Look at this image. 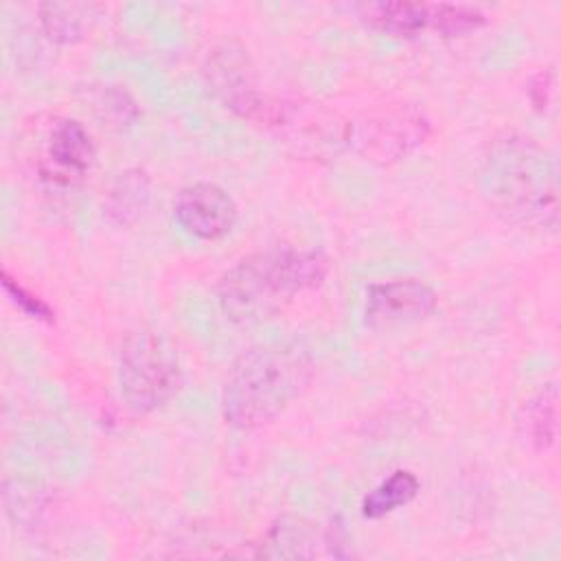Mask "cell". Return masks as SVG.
I'll list each match as a JSON object with an SVG mask.
<instances>
[{
	"mask_svg": "<svg viewBox=\"0 0 561 561\" xmlns=\"http://www.w3.org/2000/svg\"><path fill=\"white\" fill-rule=\"evenodd\" d=\"M329 272L322 252L296 245H270L237 261L217 283V302L234 324H261L276 318L302 291L318 287Z\"/></svg>",
	"mask_w": 561,
	"mask_h": 561,
	"instance_id": "cell-1",
	"label": "cell"
},
{
	"mask_svg": "<svg viewBox=\"0 0 561 561\" xmlns=\"http://www.w3.org/2000/svg\"><path fill=\"white\" fill-rule=\"evenodd\" d=\"M313 375V359L298 342H261L243 351L230 366L221 410L226 423L254 430L274 421Z\"/></svg>",
	"mask_w": 561,
	"mask_h": 561,
	"instance_id": "cell-2",
	"label": "cell"
},
{
	"mask_svg": "<svg viewBox=\"0 0 561 561\" xmlns=\"http://www.w3.org/2000/svg\"><path fill=\"white\" fill-rule=\"evenodd\" d=\"M480 191L493 213L515 226L557 228V162L530 138H504L489 149L480 169Z\"/></svg>",
	"mask_w": 561,
	"mask_h": 561,
	"instance_id": "cell-3",
	"label": "cell"
},
{
	"mask_svg": "<svg viewBox=\"0 0 561 561\" xmlns=\"http://www.w3.org/2000/svg\"><path fill=\"white\" fill-rule=\"evenodd\" d=\"M118 386L134 412H151L169 403L182 388V366L173 344L151 329L129 333L118 353Z\"/></svg>",
	"mask_w": 561,
	"mask_h": 561,
	"instance_id": "cell-4",
	"label": "cell"
},
{
	"mask_svg": "<svg viewBox=\"0 0 561 561\" xmlns=\"http://www.w3.org/2000/svg\"><path fill=\"white\" fill-rule=\"evenodd\" d=\"M430 136V121L416 110H401L346 125V145L373 162H394Z\"/></svg>",
	"mask_w": 561,
	"mask_h": 561,
	"instance_id": "cell-5",
	"label": "cell"
},
{
	"mask_svg": "<svg viewBox=\"0 0 561 561\" xmlns=\"http://www.w3.org/2000/svg\"><path fill=\"white\" fill-rule=\"evenodd\" d=\"M237 204L232 195L213 184L195 182L178 193L173 204V219L193 239L219 241L237 224Z\"/></svg>",
	"mask_w": 561,
	"mask_h": 561,
	"instance_id": "cell-6",
	"label": "cell"
},
{
	"mask_svg": "<svg viewBox=\"0 0 561 561\" xmlns=\"http://www.w3.org/2000/svg\"><path fill=\"white\" fill-rule=\"evenodd\" d=\"M436 294L419 278H397L375 283L366 291V322L373 329H390L416 322L432 313Z\"/></svg>",
	"mask_w": 561,
	"mask_h": 561,
	"instance_id": "cell-7",
	"label": "cell"
},
{
	"mask_svg": "<svg viewBox=\"0 0 561 561\" xmlns=\"http://www.w3.org/2000/svg\"><path fill=\"white\" fill-rule=\"evenodd\" d=\"M96 149L88 129L72 118L55 123L44 160L39 162V173L46 182L57 186H72L79 182L94 164Z\"/></svg>",
	"mask_w": 561,
	"mask_h": 561,
	"instance_id": "cell-8",
	"label": "cell"
},
{
	"mask_svg": "<svg viewBox=\"0 0 561 561\" xmlns=\"http://www.w3.org/2000/svg\"><path fill=\"white\" fill-rule=\"evenodd\" d=\"M357 9L368 26L388 35L414 37L430 28V4L425 2H368Z\"/></svg>",
	"mask_w": 561,
	"mask_h": 561,
	"instance_id": "cell-9",
	"label": "cell"
},
{
	"mask_svg": "<svg viewBox=\"0 0 561 561\" xmlns=\"http://www.w3.org/2000/svg\"><path fill=\"white\" fill-rule=\"evenodd\" d=\"M149 178L140 169H127L112 184L105 199V215L116 226L134 224L149 204Z\"/></svg>",
	"mask_w": 561,
	"mask_h": 561,
	"instance_id": "cell-10",
	"label": "cell"
},
{
	"mask_svg": "<svg viewBox=\"0 0 561 561\" xmlns=\"http://www.w3.org/2000/svg\"><path fill=\"white\" fill-rule=\"evenodd\" d=\"M559 392L554 383L543 386L524 408V436L537 451H548L557 443Z\"/></svg>",
	"mask_w": 561,
	"mask_h": 561,
	"instance_id": "cell-11",
	"label": "cell"
},
{
	"mask_svg": "<svg viewBox=\"0 0 561 561\" xmlns=\"http://www.w3.org/2000/svg\"><path fill=\"white\" fill-rule=\"evenodd\" d=\"M94 11L96 7L85 2H46L37 9L42 33L57 44L81 39Z\"/></svg>",
	"mask_w": 561,
	"mask_h": 561,
	"instance_id": "cell-12",
	"label": "cell"
},
{
	"mask_svg": "<svg viewBox=\"0 0 561 561\" xmlns=\"http://www.w3.org/2000/svg\"><path fill=\"white\" fill-rule=\"evenodd\" d=\"M419 478L408 469H397L383 478L362 500V515L366 519H381L392 511L410 504L419 493Z\"/></svg>",
	"mask_w": 561,
	"mask_h": 561,
	"instance_id": "cell-13",
	"label": "cell"
},
{
	"mask_svg": "<svg viewBox=\"0 0 561 561\" xmlns=\"http://www.w3.org/2000/svg\"><path fill=\"white\" fill-rule=\"evenodd\" d=\"M486 24V15L473 4H451L438 2L430 4V28L445 37H462Z\"/></svg>",
	"mask_w": 561,
	"mask_h": 561,
	"instance_id": "cell-14",
	"label": "cell"
},
{
	"mask_svg": "<svg viewBox=\"0 0 561 561\" xmlns=\"http://www.w3.org/2000/svg\"><path fill=\"white\" fill-rule=\"evenodd\" d=\"M0 280H2V287H4L7 296H9V298L13 300V305L20 307L26 316H31V318H35V320H44V322H53V320H55L53 309H50L39 296H35L33 291H28L18 278H13L7 267L2 270Z\"/></svg>",
	"mask_w": 561,
	"mask_h": 561,
	"instance_id": "cell-15",
	"label": "cell"
},
{
	"mask_svg": "<svg viewBox=\"0 0 561 561\" xmlns=\"http://www.w3.org/2000/svg\"><path fill=\"white\" fill-rule=\"evenodd\" d=\"M550 94H552V72L541 70L530 79L528 96L537 110H543L550 103Z\"/></svg>",
	"mask_w": 561,
	"mask_h": 561,
	"instance_id": "cell-16",
	"label": "cell"
}]
</instances>
